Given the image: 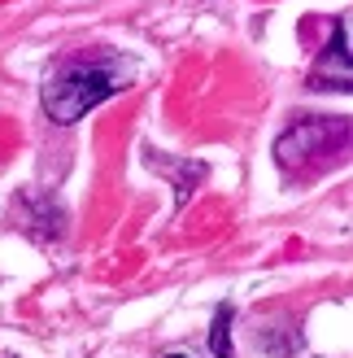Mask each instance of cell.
<instances>
[{
  "label": "cell",
  "mask_w": 353,
  "mask_h": 358,
  "mask_svg": "<svg viewBox=\"0 0 353 358\" xmlns=\"http://www.w3.org/2000/svg\"><path fill=\"white\" fill-rule=\"evenodd\" d=\"M166 358H188V354H166Z\"/></svg>",
  "instance_id": "cell-5"
},
{
  "label": "cell",
  "mask_w": 353,
  "mask_h": 358,
  "mask_svg": "<svg viewBox=\"0 0 353 358\" xmlns=\"http://www.w3.org/2000/svg\"><path fill=\"white\" fill-rule=\"evenodd\" d=\"M345 145H349L345 118H301L275 140V162L288 175H314L331 166V157L345 153Z\"/></svg>",
  "instance_id": "cell-2"
},
{
  "label": "cell",
  "mask_w": 353,
  "mask_h": 358,
  "mask_svg": "<svg viewBox=\"0 0 353 358\" xmlns=\"http://www.w3.org/2000/svg\"><path fill=\"white\" fill-rule=\"evenodd\" d=\"M127 87V70L118 57H75L61 62L44 83V114L52 122H79L87 110H96L100 101H110L114 92Z\"/></svg>",
  "instance_id": "cell-1"
},
{
  "label": "cell",
  "mask_w": 353,
  "mask_h": 358,
  "mask_svg": "<svg viewBox=\"0 0 353 358\" xmlns=\"http://www.w3.org/2000/svg\"><path fill=\"white\" fill-rule=\"evenodd\" d=\"M149 166H153V171H166V175L174 179V188H179V206L188 201V192L205 179V162H166V157H157V153H153V157H149Z\"/></svg>",
  "instance_id": "cell-3"
},
{
  "label": "cell",
  "mask_w": 353,
  "mask_h": 358,
  "mask_svg": "<svg viewBox=\"0 0 353 358\" xmlns=\"http://www.w3.org/2000/svg\"><path fill=\"white\" fill-rule=\"evenodd\" d=\"M232 306L214 310V324H209V354L214 358H232Z\"/></svg>",
  "instance_id": "cell-4"
}]
</instances>
